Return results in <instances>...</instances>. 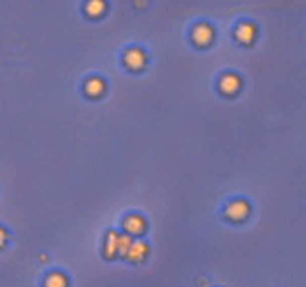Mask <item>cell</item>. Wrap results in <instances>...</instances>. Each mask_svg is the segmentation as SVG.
I'll use <instances>...</instances> for the list:
<instances>
[{
	"instance_id": "cell-1",
	"label": "cell",
	"mask_w": 306,
	"mask_h": 287,
	"mask_svg": "<svg viewBox=\"0 0 306 287\" xmlns=\"http://www.w3.org/2000/svg\"><path fill=\"white\" fill-rule=\"evenodd\" d=\"M193 38H195L197 44L205 46V44H209L210 40H212V29L209 25H197L195 31H193Z\"/></svg>"
},
{
	"instance_id": "cell-2",
	"label": "cell",
	"mask_w": 306,
	"mask_h": 287,
	"mask_svg": "<svg viewBox=\"0 0 306 287\" xmlns=\"http://www.w3.org/2000/svg\"><path fill=\"white\" fill-rule=\"evenodd\" d=\"M238 38L241 40V42H245V44H251V40L255 38V35H257V29H255V25L253 23H241L238 27Z\"/></svg>"
},
{
	"instance_id": "cell-3",
	"label": "cell",
	"mask_w": 306,
	"mask_h": 287,
	"mask_svg": "<svg viewBox=\"0 0 306 287\" xmlns=\"http://www.w3.org/2000/svg\"><path fill=\"white\" fill-rule=\"evenodd\" d=\"M126 65L128 67H132V69H140V67L143 65V61H145V57H143V52L142 50H128L126 52Z\"/></svg>"
},
{
	"instance_id": "cell-4",
	"label": "cell",
	"mask_w": 306,
	"mask_h": 287,
	"mask_svg": "<svg viewBox=\"0 0 306 287\" xmlns=\"http://www.w3.org/2000/svg\"><path fill=\"white\" fill-rule=\"evenodd\" d=\"M86 12H88L92 18L102 16V14L105 12V2L104 0H90V2L86 4Z\"/></svg>"
},
{
	"instance_id": "cell-5",
	"label": "cell",
	"mask_w": 306,
	"mask_h": 287,
	"mask_svg": "<svg viewBox=\"0 0 306 287\" xmlns=\"http://www.w3.org/2000/svg\"><path fill=\"white\" fill-rule=\"evenodd\" d=\"M238 86H239L238 77L228 75V77H224V79H222V90H224V92H236V90H238Z\"/></svg>"
},
{
	"instance_id": "cell-6",
	"label": "cell",
	"mask_w": 306,
	"mask_h": 287,
	"mask_svg": "<svg viewBox=\"0 0 306 287\" xmlns=\"http://www.w3.org/2000/svg\"><path fill=\"white\" fill-rule=\"evenodd\" d=\"M102 90H104V83H102V81H98V79H92V81L86 85V92H88V94H92V96L100 94Z\"/></svg>"
}]
</instances>
